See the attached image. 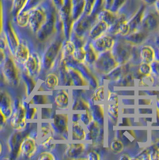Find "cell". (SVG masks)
Masks as SVG:
<instances>
[{"instance_id": "obj_1", "label": "cell", "mask_w": 159, "mask_h": 160, "mask_svg": "<svg viewBox=\"0 0 159 160\" xmlns=\"http://www.w3.org/2000/svg\"><path fill=\"white\" fill-rule=\"evenodd\" d=\"M65 39L62 29H60L40 49L38 48L41 59V72L39 81L47 73L56 72L60 61L62 45Z\"/></svg>"}, {"instance_id": "obj_2", "label": "cell", "mask_w": 159, "mask_h": 160, "mask_svg": "<svg viewBox=\"0 0 159 160\" xmlns=\"http://www.w3.org/2000/svg\"><path fill=\"white\" fill-rule=\"evenodd\" d=\"M55 8L51 0H43L28 14V29L34 36L46 21L50 12Z\"/></svg>"}, {"instance_id": "obj_3", "label": "cell", "mask_w": 159, "mask_h": 160, "mask_svg": "<svg viewBox=\"0 0 159 160\" xmlns=\"http://www.w3.org/2000/svg\"><path fill=\"white\" fill-rule=\"evenodd\" d=\"M0 69L6 85L14 89L20 87L22 83V67L9 50L7 51L5 61Z\"/></svg>"}, {"instance_id": "obj_4", "label": "cell", "mask_w": 159, "mask_h": 160, "mask_svg": "<svg viewBox=\"0 0 159 160\" xmlns=\"http://www.w3.org/2000/svg\"><path fill=\"white\" fill-rule=\"evenodd\" d=\"M49 122L53 131L52 135L56 141L70 140L71 115L69 112L56 110Z\"/></svg>"}, {"instance_id": "obj_5", "label": "cell", "mask_w": 159, "mask_h": 160, "mask_svg": "<svg viewBox=\"0 0 159 160\" xmlns=\"http://www.w3.org/2000/svg\"><path fill=\"white\" fill-rule=\"evenodd\" d=\"M38 148L39 140L37 122L23 139L16 160H32L38 153Z\"/></svg>"}, {"instance_id": "obj_6", "label": "cell", "mask_w": 159, "mask_h": 160, "mask_svg": "<svg viewBox=\"0 0 159 160\" xmlns=\"http://www.w3.org/2000/svg\"><path fill=\"white\" fill-rule=\"evenodd\" d=\"M26 98H20L17 95L15 98L12 115L8 123L13 130H23L28 128L29 122L26 121Z\"/></svg>"}, {"instance_id": "obj_7", "label": "cell", "mask_w": 159, "mask_h": 160, "mask_svg": "<svg viewBox=\"0 0 159 160\" xmlns=\"http://www.w3.org/2000/svg\"><path fill=\"white\" fill-rule=\"evenodd\" d=\"M37 122H29L26 129L23 130H13L12 132L8 136L6 142L10 160H16L23 139L29 133L32 127Z\"/></svg>"}, {"instance_id": "obj_8", "label": "cell", "mask_w": 159, "mask_h": 160, "mask_svg": "<svg viewBox=\"0 0 159 160\" xmlns=\"http://www.w3.org/2000/svg\"><path fill=\"white\" fill-rule=\"evenodd\" d=\"M17 96L16 89L7 85L0 88V111L8 121L12 115L14 102Z\"/></svg>"}, {"instance_id": "obj_9", "label": "cell", "mask_w": 159, "mask_h": 160, "mask_svg": "<svg viewBox=\"0 0 159 160\" xmlns=\"http://www.w3.org/2000/svg\"><path fill=\"white\" fill-rule=\"evenodd\" d=\"M22 70L29 77L39 82L41 72V59L37 46L31 51L29 58L24 64Z\"/></svg>"}, {"instance_id": "obj_10", "label": "cell", "mask_w": 159, "mask_h": 160, "mask_svg": "<svg viewBox=\"0 0 159 160\" xmlns=\"http://www.w3.org/2000/svg\"><path fill=\"white\" fill-rule=\"evenodd\" d=\"M53 95L52 107L56 110L70 112L71 110V94L68 88L59 87L51 92Z\"/></svg>"}, {"instance_id": "obj_11", "label": "cell", "mask_w": 159, "mask_h": 160, "mask_svg": "<svg viewBox=\"0 0 159 160\" xmlns=\"http://www.w3.org/2000/svg\"><path fill=\"white\" fill-rule=\"evenodd\" d=\"M34 92H51L60 87V79L57 72L47 73L43 78L38 82Z\"/></svg>"}, {"instance_id": "obj_12", "label": "cell", "mask_w": 159, "mask_h": 160, "mask_svg": "<svg viewBox=\"0 0 159 160\" xmlns=\"http://www.w3.org/2000/svg\"><path fill=\"white\" fill-rule=\"evenodd\" d=\"M87 146L85 143H65V149L62 155V159L81 160L86 151Z\"/></svg>"}, {"instance_id": "obj_13", "label": "cell", "mask_w": 159, "mask_h": 160, "mask_svg": "<svg viewBox=\"0 0 159 160\" xmlns=\"http://www.w3.org/2000/svg\"><path fill=\"white\" fill-rule=\"evenodd\" d=\"M43 0H26L21 12L12 20L21 28H28V13Z\"/></svg>"}, {"instance_id": "obj_14", "label": "cell", "mask_w": 159, "mask_h": 160, "mask_svg": "<svg viewBox=\"0 0 159 160\" xmlns=\"http://www.w3.org/2000/svg\"><path fill=\"white\" fill-rule=\"evenodd\" d=\"M159 27V15L156 11H148L147 9L141 25V28L147 32H151Z\"/></svg>"}, {"instance_id": "obj_15", "label": "cell", "mask_w": 159, "mask_h": 160, "mask_svg": "<svg viewBox=\"0 0 159 160\" xmlns=\"http://www.w3.org/2000/svg\"><path fill=\"white\" fill-rule=\"evenodd\" d=\"M90 42L98 52L111 51L116 44L115 40L112 37L107 34L91 40Z\"/></svg>"}, {"instance_id": "obj_16", "label": "cell", "mask_w": 159, "mask_h": 160, "mask_svg": "<svg viewBox=\"0 0 159 160\" xmlns=\"http://www.w3.org/2000/svg\"><path fill=\"white\" fill-rule=\"evenodd\" d=\"M40 94V92H34L26 100L30 105L36 106L38 108L45 106H51L53 102V95L51 92L47 94Z\"/></svg>"}, {"instance_id": "obj_17", "label": "cell", "mask_w": 159, "mask_h": 160, "mask_svg": "<svg viewBox=\"0 0 159 160\" xmlns=\"http://www.w3.org/2000/svg\"><path fill=\"white\" fill-rule=\"evenodd\" d=\"M84 127L80 121H71L70 140L84 141L87 140V132Z\"/></svg>"}, {"instance_id": "obj_18", "label": "cell", "mask_w": 159, "mask_h": 160, "mask_svg": "<svg viewBox=\"0 0 159 160\" xmlns=\"http://www.w3.org/2000/svg\"><path fill=\"white\" fill-rule=\"evenodd\" d=\"M146 7L145 5H142L139 7L137 11L132 15L130 18L128 19L126 22L130 29V33L134 32L141 28V22L144 14Z\"/></svg>"}, {"instance_id": "obj_19", "label": "cell", "mask_w": 159, "mask_h": 160, "mask_svg": "<svg viewBox=\"0 0 159 160\" xmlns=\"http://www.w3.org/2000/svg\"><path fill=\"white\" fill-rule=\"evenodd\" d=\"M109 29V27L105 22L98 20L90 29L87 36V40L91 41L106 34L108 32Z\"/></svg>"}, {"instance_id": "obj_20", "label": "cell", "mask_w": 159, "mask_h": 160, "mask_svg": "<svg viewBox=\"0 0 159 160\" xmlns=\"http://www.w3.org/2000/svg\"><path fill=\"white\" fill-rule=\"evenodd\" d=\"M90 109V104L86 99L82 96L75 94L72 92L71 110L73 111H86Z\"/></svg>"}, {"instance_id": "obj_21", "label": "cell", "mask_w": 159, "mask_h": 160, "mask_svg": "<svg viewBox=\"0 0 159 160\" xmlns=\"http://www.w3.org/2000/svg\"><path fill=\"white\" fill-rule=\"evenodd\" d=\"M120 15V13H118V12H114L111 10L103 8L98 13L97 18L98 20L105 22L110 28L118 21Z\"/></svg>"}, {"instance_id": "obj_22", "label": "cell", "mask_w": 159, "mask_h": 160, "mask_svg": "<svg viewBox=\"0 0 159 160\" xmlns=\"http://www.w3.org/2000/svg\"><path fill=\"white\" fill-rule=\"evenodd\" d=\"M76 48L75 44L71 40L65 39L62 45L60 60L71 58Z\"/></svg>"}, {"instance_id": "obj_23", "label": "cell", "mask_w": 159, "mask_h": 160, "mask_svg": "<svg viewBox=\"0 0 159 160\" xmlns=\"http://www.w3.org/2000/svg\"><path fill=\"white\" fill-rule=\"evenodd\" d=\"M140 57L142 62L151 64L155 59V51L149 45L144 46L140 51Z\"/></svg>"}, {"instance_id": "obj_24", "label": "cell", "mask_w": 159, "mask_h": 160, "mask_svg": "<svg viewBox=\"0 0 159 160\" xmlns=\"http://www.w3.org/2000/svg\"><path fill=\"white\" fill-rule=\"evenodd\" d=\"M38 134L39 142L47 136L52 135L53 131L49 121H38Z\"/></svg>"}, {"instance_id": "obj_25", "label": "cell", "mask_w": 159, "mask_h": 160, "mask_svg": "<svg viewBox=\"0 0 159 160\" xmlns=\"http://www.w3.org/2000/svg\"><path fill=\"white\" fill-rule=\"evenodd\" d=\"M56 110L52 106H45L39 108V121H50Z\"/></svg>"}, {"instance_id": "obj_26", "label": "cell", "mask_w": 159, "mask_h": 160, "mask_svg": "<svg viewBox=\"0 0 159 160\" xmlns=\"http://www.w3.org/2000/svg\"><path fill=\"white\" fill-rule=\"evenodd\" d=\"M126 37L127 40L131 43L137 44L142 42L147 37V32L139 29L132 32Z\"/></svg>"}, {"instance_id": "obj_27", "label": "cell", "mask_w": 159, "mask_h": 160, "mask_svg": "<svg viewBox=\"0 0 159 160\" xmlns=\"http://www.w3.org/2000/svg\"><path fill=\"white\" fill-rule=\"evenodd\" d=\"M71 15L73 21L77 19L83 13L84 0H71Z\"/></svg>"}, {"instance_id": "obj_28", "label": "cell", "mask_w": 159, "mask_h": 160, "mask_svg": "<svg viewBox=\"0 0 159 160\" xmlns=\"http://www.w3.org/2000/svg\"><path fill=\"white\" fill-rule=\"evenodd\" d=\"M26 118L28 122H38L39 121V108L30 105L26 102Z\"/></svg>"}, {"instance_id": "obj_29", "label": "cell", "mask_w": 159, "mask_h": 160, "mask_svg": "<svg viewBox=\"0 0 159 160\" xmlns=\"http://www.w3.org/2000/svg\"><path fill=\"white\" fill-rule=\"evenodd\" d=\"M60 159H62V158L58 153L48 150H43L38 153L32 160H56Z\"/></svg>"}, {"instance_id": "obj_30", "label": "cell", "mask_w": 159, "mask_h": 160, "mask_svg": "<svg viewBox=\"0 0 159 160\" xmlns=\"http://www.w3.org/2000/svg\"><path fill=\"white\" fill-rule=\"evenodd\" d=\"M86 57V51L84 46L77 47L72 55V58L75 62L84 64Z\"/></svg>"}, {"instance_id": "obj_31", "label": "cell", "mask_w": 159, "mask_h": 160, "mask_svg": "<svg viewBox=\"0 0 159 160\" xmlns=\"http://www.w3.org/2000/svg\"><path fill=\"white\" fill-rule=\"evenodd\" d=\"M26 0H12L10 9V14L13 19L21 12Z\"/></svg>"}, {"instance_id": "obj_32", "label": "cell", "mask_w": 159, "mask_h": 160, "mask_svg": "<svg viewBox=\"0 0 159 160\" xmlns=\"http://www.w3.org/2000/svg\"><path fill=\"white\" fill-rule=\"evenodd\" d=\"M0 160H10L7 142L3 138H0Z\"/></svg>"}, {"instance_id": "obj_33", "label": "cell", "mask_w": 159, "mask_h": 160, "mask_svg": "<svg viewBox=\"0 0 159 160\" xmlns=\"http://www.w3.org/2000/svg\"><path fill=\"white\" fill-rule=\"evenodd\" d=\"M84 113H80L79 121L84 127H87L94 120V118L90 110H87Z\"/></svg>"}, {"instance_id": "obj_34", "label": "cell", "mask_w": 159, "mask_h": 160, "mask_svg": "<svg viewBox=\"0 0 159 160\" xmlns=\"http://www.w3.org/2000/svg\"><path fill=\"white\" fill-rule=\"evenodd\" d=\"M91 99L93 102H100L104 99V87H99L94 90L91 96Z\"/></svg>"}, {"instance_id": "obj_35", "label": "cell", "mask_w": 159, "mask_h": 160, "mask_svg": "<svg viewBox=\"0 0 159 160\" xmlns=\"http://www.w3.org/2000/svg\"><path fill=\"white\" fill-rule=\"evenodd\" d=\"M110 148L112 151L116 153H120L123 151L124 146L123 143L120 140L115 139L112 141Z\"/></svg>"}, {"instance_id": "obj_36", "label": "cell", "mask_w": 159, "mask_h": 160, "mask_svg": "<svg viewBox=\"0 0 159 160\" xmlns=\"http://www.w3.org/2000/svg\"><path fill=\"white\" fill-rule=\"evenodd\" d=\"M128 0H114L111 10L114 12H119L120 10L125 5Z\"/></svg>"}, {"instance_id": "obj_37", "label": "cell", "mask_w": 159, "mask_h": 160, "mask_svg": "<svg viewBox=\"0 0 159 160\" xmlns=\"http://www.w3.org/2000/svg\"><path fill=\"white\" fill-rule=\"evenodd\" d=\"M139 73L143 75H150L152 73V66L150 64L142 62L139 66Z\"/></svg>"}, {"instance_id": "obj_38", "label": "cell", "mask_w": 159, "mask_h": 160, "mask_svg": "<svg viewBox=\"0 0 159 160\" xmlns=\"http://www.w3.org/2000/svg\"><path fill=\"white\" fill-rule=\"evenodd\" d=\"M96 0H84L83 14L89 15L92 12Z\"/></svg>"}, {"instance_id": "obj_39", "label": "cell", "mask_w": 159, "mask_h": 160, "mask_svg": "<svg viewBox=\"0 0 159 160\" xmlns=\"http://www.w3.org/2000/svg\"><path fill=\"white\" fill-rule=\"evenodd\" d=\"M7 125H9L8 121L0 111V134L5 130Z\"/></svg>"}, {"instance_id": "obj_40", "label": "cell", "mask_w": 159, "mask_h": 160, "mask_svg": "<svg viewBox=\"0 0 159 160\" xmlns=\"http://www.w3.org/2000/svg\"><path fill=\"white\" fill-rule=\"evenodd\" d=\"M142 79L141 80V83L145 87H150L154 82V80L151 75H145Z\"/></svg>"}, {"instance_id": "obj_41", "label": "cell", "mask_w": 159, "mask_h": 160, "mask_svg": "<svg viewBox=\"0 0 159 160\" xmlns=\"http://www.w3.org/2000/svg\"><path fill=\"white\" fill-rule=\"evenodd\" d=\"M108 112L111 116L114 118L118 117V106L117 104H111L108 107Z\"/></svg>"}, {"instance_id": "obj_42", "label": "cell", "mask_w": 159, "mask_h": 160, "mask_svg": "<svg viewBox=\"0 0 159 160\" xmlns=\"http://www.w3.org/2000/svg\"><path fill=\"white\" fill-rule=\"evenodd\" d=\"M86 159L90 160H100V155L95 151H91L86 155Z\"/></svg>"}, {"instance_id": "obj_43", "label": "cell", "mask_w": 159, "mask_h": 160, "mask_svg": "<svg viewBox=\"0 0 159 160\" xmlns=\"http://www.w3.org/2000/svg\"><path fill=\"white\" fill-rule=\"evenodd\" d=\"M149 159L159 160V149H155L149 153Z\"/></svg>"}, {"instance_id": "obj_44", "label": "cell", "mask_w": 159, "mask_h": 160, "mask_svg": "<svg viewBox=\"0 0 159 160\" xmlns=\"http://www.w3.org/2000/svg\"><path fill=\"white\" fill-rule=\"evenodd\" d=\"M8 50H9V49L5 50L0 47V68H1V66H2V64H3V62L5 61L6 55H7V51Z\"/></svg>"}, {"instance_id": "obj_45", "label": "cell", "mask_w": 159, "mask_h": 160, "mask_svg": "<svg viewBox=\"0 0 159 160\" xmlns=\"http://www.w3.org/2000/svg\"><path fill=\"white\" fill-rule=\"evenodd\" d=\"M55 8L59 11L64 4V0H51Z\"/></svg>"}, {"instance_id": "obj_46", "label": "cell", "mask_w": 159, "mask_h": 160, "mask_svg": "<svg viewBox=\"0 0 159 160\" xmlns=\"http://www.w3.org/2000/svg\"><path fill=\"white\" fill-rule=\"evenodd\" d=\"M2 20H3L2 4V0H0V34H1L2 31Z\"/></svg>"}, {"instance_id": "obj_47", "label": "cell", "mask_w": 159, "mask_h": 160, "mask_svg": "<svg viewBox=\"0 0 159 160\" xmlns=\"http://www.w3.org/2000/svg\"><path fill=\"white\" fill-rule=\"evenodd\" d=\"M113 1L114 0H104V8L110 10L113 6Z\"/></svg>"}, {"instance_id": "obj_48", "label": "cell", "mask_w": 159, "mask_h": 160, "mask_svg": "<svg viewBox=\"0 0 159 160\" xmlns=\"http://www.w3.org/2000/svg\"><path fill=\"white\" fill-rule=\"evenodd\" d=\"M143 1V2L145 4L152 6H154L155 3L156 2L157 0H142Z\"/></svg>"}, {"instance_id": "obj_49", "label": "cell", "mask_w": 159, "mask_h": 160, "mask_svg": "<svg viewBox=\"0 0 159 160\" xmlns=\"http://www.w3.org/2000/svg\"><path fill=\"white\" fill-rule=\"evenodd\" d=\"M108 100L111 101H116V100H117V97L116 96V94H114L113 92H109L108 95Z\"/></svg>"}, {"instance_id": "obj_50", "label": "cell", "mask_w": 159, "mask_h": 160, "mask_svg": "<svg viewBox=\"0 0 159 160\" xmlns=\"http://www.w3.org/2000/svg\"><path fill=\"white\" fill-rule=\"evenodd\" d=\"M5 85H6V84L5 83V81L4 80V78L2 77V73L1 72V69H0V88L4 87Z\"/></svg>"}, {"instance_id": "obj_51", "label": "cell", "mask_w": 159, "mask_h": 160, "mask_svg": "<svg viewBox=\"0 0 159 160\" xmlns=\"http://www.w3.org/2000/svg\"><path fill=\"white\" fill-rule=\"evenodd\" d=\"M131 159L132 158H130V157H129V155L128 154H124L122 155V157H120V160H131Z\"/></svg>"}, {"instance_id": "obj_52", "label": "cell", "mask_w": 159, "mask_h": 160, "mask_svg": "<svg viewBox=\"0 0 159 160\" xmlns=\"http://www.w3.org/2000/svg\"><path fill=\"white\" fill-rule=\"evenodd\" d=\"M154 7L156 8V11L159 13V0H157L156 2L154 4Z\"/></svg>"}, {"instance_id": "obj_53", "label": "cell", "mask_w": 159, "mask_h": 160, "mask_svg": "<svg viewBox=\"0 0 159 160\" xmlns=\"http://www.w3.org/2000/svg\"><path fill=\"white\" fill-rule=\"evenodd\" d=\"M10 1H12V0H10Z\"/></svg>"}]
</instances>
